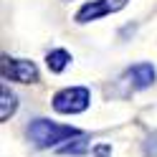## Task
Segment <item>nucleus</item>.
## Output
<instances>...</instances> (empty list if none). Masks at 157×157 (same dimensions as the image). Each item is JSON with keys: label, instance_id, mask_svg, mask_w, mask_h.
Returning a JSON list of instances; mask_svg holds the SVG:
<instances>
[{"label": "nucleus", "instance_id": "f257e3e1", "mask_svg": "<svg viewBox=\"0 0 157 157\" xmlns=\"http://www.w3.org/2000/svg\"><path fill=\"white\" fill-rule=\"evenodd\" d=\"M28 137L38 150H51V147L61 144V142H71L76 137H84L81 129H76L71 124H58L51 119H33L28 124Z\"/></svg>", "mask_w": 157, "mask_h": 157}, {"label": "nucleus", "instance_id": "f03ea898", "mask_svg": "<svg viewBox=\"0 0 157 157\" xmlns=\"http://www.w3.org/2000/svg\"><path fill=\"white\" fill-rule=\"evenodd\" d=\"M91 104V91L86 86H68L53 94V109L58 114H81Z\"/></svg>", "mask_w": 157, "mask_h": 157}, {"label": "nucleus", "instance_id": "7ed1b4c3", "mask_svg": "<svg viewBox=\"0 0 157 157\" xmlns=\"http://www.w3.org/2000/svg\"><path fill=\"white\" fill-rule=\"evenodd\" d=\"M3 78L18 84H36L38 81V68L28 58H10L3 56Z\"/></svg>", "mask_w": 157, "mask_h": 157}, {"label": "nucleus", "instance_id": "20e7f679", "mask_svg": "<svg viewBox=\"0 0 157 157\" xmlns=\"http://www.w3.org/2000/svg\"><path fill=\"white\" fill-rule=\"evenodd\" d=\"M127 5V0H91L78 8L76 13V23H89V21H96L101 15H109V13H117Z\"/></svg>", "mask_w": 157, "mask_h": 157}, {"label": "nucleus", "instance_id": "39448f33", "mask_svg": "<svg viewBox=\"0 0 157 157\" xmlns=\"http://www.w3.org/2000/svg\"><path fill=\"white\" fill-rule=\"evenodd\" d=\"M155 66L152 63H134L132 68H127L122 81L129 86L132 91H140V89H147V86L155 84Z\"/></svg>", "mask_w": 157, "mask_h": 157}, {"label": "nucleus", "instance_id": "423d86ee", "mask_svg": "<svg viewBox=\"0 0 157 157\" xmlns=\"http://www.w3.org/2000/svg\"><path fill=\"white\" fill-rule=\"evenodd\" d=\"M68 63H71V53L63 51V48H56V51H51L46 56V66H48V71H53V74H61Z\"/></svg>", "mask_w": 157, "mask_h": 157}, {"label": "nucleus", "instance_id": "0eeeda50", "mask_svg": "<svg viewBox=\"0 0 157 157\" xmlns=\"http://www.w3.org/2000/svg\"><path fill=\"white\" fill-rule=\"evenodd\" d=\"M18 109V96L10 91V86L3 84V104H0V122H8Z\"/></svg>", "mask_w": 157, "mask_h": 157}, {"label": "nucleus", "instance_id": "6e6552de", "mask_svg": "<svg viewBox=\"0 0 157 157\" xmlns=\"http://www.w3.org/2000/svg\"><path fill=\"white\" fill-rule=\"evenodd\" d=\"M86 147H89V142L81 137V140H76V142H71V144L61 147V155H81V152H86Z\"/></svg>", "mask_w": 157, "mask_h": 157}, {"label": "nucleus", "instance_id": "1a4fd4ad", "mask_svg": "<svg viewBox=\"0 0 157 157\" xmlns=\"http://www.w3.org/2000/svg\"><path fill=\"white\" fill-rule=\"evenodd\" d=\"M91 152H94V157H109L112 155V147L109 144H96Z\"/></svg>", "mask_w": 157, "mask_h": 157}]
</instances>
